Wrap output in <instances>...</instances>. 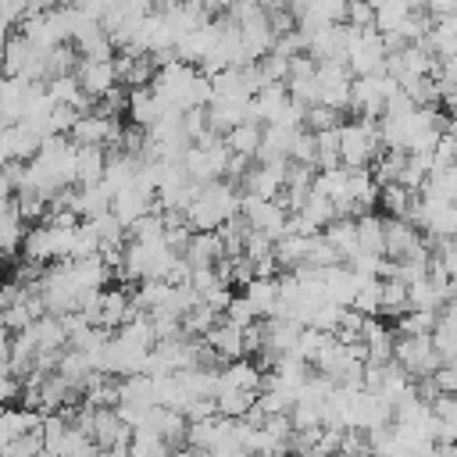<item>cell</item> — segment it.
Returning <instances> with one entry per match:
<instances>
[{"label": "cell", "instance_id": "obj_1", "mask_svg": "<svg viewBox=\"0 0 457 457\" xmlns=\"http://www.w3.org/2000/svg\"><path fill=\"white\" fill-rule=\"evenodd\" d=\"M382 154V136L378 121L371 118H353L339 125V157L346 168H371V161Z\"/></svg>", "mask_w": 457, "mask_h": 457}, {"label": "cell", "instance_id": "obj_2", "mask_svg": "<svg viewBox=\"0 0 457 457\" xmlns=\"http://www.w3.org/2000/svg\"><path fill=\"white\" fill-rule=\"evenodd\" d=\"M393 361H396L411 378H425V375H432V371L443 364V357H439V350H436V343H432V332L400 336L396 346H393Z\"/></svg>", "mask_w": 457, "mask_h": 457}, {"label": "cell", "instance_id": "obj_3", "mask_svg": "<svg viewBox=\"0 0 457 457\" xmlns=\"http://www.w3.org/2000/svg\"><path fill=\"white\" fill-rule=\"evenodd\" d=\"M228 157H232V150H228L225 139L207 143V146L204 143H189V150L182 154V168H186V175L193 182H211V179H225Z\"/></svg>", "mask_w": 457, "mask_h": 457}, {"label": "cell", "instance_id": "obj_4", "mask_svg": "<svg viewBox=\"0 0 457 457\" xmlns=\"http://www.w3.org/2000/svg\"><path fill=\"white\" fill-rule=\"evenodd\" d=\"M350 86L353 71L346 61H318V104L350 111Z\"/></svg>", "mask_w": 457, "mask_h": 457}, {"label": "cell", "instance_id": "obj_5", "mask_svg": "<svg viewBox=\"0 0 457 457\" xmlns=\"http://www.w3.org/2000/svg\"><path fill=\"white\" fill-rule=\"evenodd\" d=\"M239 36H243V50H246L250 61H261L275 46V39H278V32L271 25V14L264 7H257V11L239 18Z\"/></svg>", "mask_w": 457, "mask_h": 457}, {"label": "cell", "instance_id": "obj_6", "mask_svg": "<svg viewBox=\"0 0 457 457\" xmlns=\"http://www.w3.org/2000/svg\"><path fill=\"white\" fill-rule=\"evenodd\" d=\"M118 132H121V125L107 114V111H96V107H89V111H82L79 114V121L71 125V139L75 143H93V146H114L118 143Z\"/></svg>", "mask_w": 457, "mask_h": 457}, {"label": "cell", "instance_id": "obj_7", "mask_svg": "<svg viewBox=\"0 0 457 457\" xmlns=\"http://www.w3.org/2000/svg\"><path fill=\"white\" fill-rule=\"evenodd\" d=\"M93 439H96V446H100V450L129 453L132 425L118 414V407H96V414H93Z\"/></svg>", "mask_w": 457, "mask_h": 457}, {"label": "cell", "instance_id": "obj_8", "mask_svg": "<svg viewBox=\"0 0 457 457\" xmlns=\"http://www.w3.org/2000/svg\"><path fill=\"white\" fill-rule=\"evenodd\" d=\"M421 250H428V239L418 232V225L411 218H389L386 214V257L400 261V257H411Z\"/></svg>", "mask_w": 457, "mask_h": 457}, {"label": "cell", "instance_id": "obj_9", "mask_svg": "<svg viewBox=\"0 0 457 457\" xmlns=\"http://www.w3.org/2000/svg\"><path fill=\"white\" fill-rule=\"evenodd\" d=\"M75 75H79V82H82V89L93 96V100H100L104 93H111L114 86H118V68H114V57H79V64H75Z\"/></svg>", "mask_w": 457, "mask_h": 457}, {"label": "cell", "instance_id": "obj_10", "mask_svg": "<svg viewBox=\"0 0 457 457\" xmlns=\"http://www.w3.org/2000/svg\"><path fill=\"white\" fill-rule=\"evenodd\" d=\"M125 111H129V118H132L136 125L150 129L168 107L157 100V93H154L150 86H132V89H129V104H125Z\"/></svg>", "mask_w": 457, "mask_h": 457}, {"label": "cell", "instance_id": "obj_11", "mask_svg": "<svg viewBox=\"0 0 457 457\" xmlns=\"http://www.w3.org/2000/svg\"><path fill=\"white\" fill-rule=\"evenodd\" d=\"M150 207H154V193L139 189L136 182H132V186H125V189H118V193H114V200H111V211L125 221V228H129L136 218H143Z\"/></svg>", "mask_w": 457, "mask_h": 457}, {"label": "cell", "instance_id": "obj_12", "mask_svg": "<svg viewBox=\"0 0 457 457\" xmlns=\"http://www.w3.org/2000/svg\"><path fill=\"white\" fill-rule=\"evenodd\" d=\"M204 339H207V346H211L221 361H232V357H243V353H246V350H243V328L232 325V321H225V318H221L218 325H211Z\"/></svg>", "mask_w": 457, "mask_h": 457}, {"label": "cell", "instance_id": "obj_13", "mask_svg": "<svg viewBox=\"0 0 457 457\" xmlns=\"http://www.w3.org/2000/svg\"><path fill=\"white\" fill-rule=\"evenodd\" d=\"M29 89H32V79H25V75H0V114L18 121L21 111H25Z\"/></svg>", "mask_w": 457, "mask_h": 457}, {"label": "cell", "instance_id": "obj_14", "mask_svg": "<svg viewBox=\"0 0 457 457\" xmlns=\"http://www.w3.org/2000/svg\"><path fill=\"white\" fill-rule=\"evenodd\" d=\"M321 236L339 250V257L343 261H350L361 246H357V218H346V214H336L325 228H321Z\"/></svg>", "mask_w": 457, "mask_h": 457}, {"label": "cell", "instance_id": "obj_15", "mask_svg": "<svg viewBox=\"0 0 457 457\" xmlns=\"http://www.w3.org/2000/svg\"><path fill=\"white\" fill-rule=\"evenodd\" d=\"M243 296L257 307L261 318H268L278 303V275H253L250 282H243Z\"/></svg>", "mask_w": 457, "mask_h": 457}, {"label": "cell", "instance_id": "obj_16", "mask_svg": "<svg viewBox=\"0 0 457 457\" xmlns=\"http://www.w3.org/2000/svg\"><path fill=\"white\" fill-rule=\"evenodd\" d=\"M104 164H107V150L93 146V143H79V161H75V186H89L104 179Z\"/></svg>", "mask_w": 457, "mask_h": 457}, {"label": "cell", "instance_id": "obj_17", "mask_svg": "<svg viewBox=\"0 0 457 457\" xmlns=\"http://www.w3.org/2000/svg\"><path fill=\"white\" fill-rule=\"evenodd\" d=\"M357 246L364 253H386V218L371 211L357 214Z\"/></svg>", "mask_w": 457, "mask_h": 457}, {"label": "cell", "instance_id": "obj_18", "mask_svg": "<svg viewBox=\"0 0 457 457\" xmlns=\"http://www.w3.org/2000/svg\"><path fill=\"white\" fill-rule=\"evenodd\" d=\"M214 400H218V414H225V418H246L253 411V403H257V393L253 389H236V386H218Z\"/></svg>", "mask_w": 457, "mask_h": 457}, {"label": "cell", "instance_id": "obj_19", "mask_svg": "<svg viewBox=\"0 0 457 457\" xmlns=\"http://www.w3.org/2000/svg\"><path fill=\"white\" fill-rule=\"evenodd\" d=\"M261 136H264V125L246 118V121H239V125H232V129L225 132V143H228L232 154H250V157H257Z\"/></svg>", "mask_w": 457, "mask_h": 457}, {"label": "cell", "instance_id": "obj_20", "mask_svg": "<svg viewBox=\"0 0 457 457\" xmlns=\"http://www.w3.org/2000/svg\"><path fill=\"white\" fill-rule=\"evenodd\" d=\"M182 253H186L193 264H218V257H225L221 239H218V228H211V232H193Z\"/></svg>", "mask_w": 457, "mask_h": 457}, {"label": "cell", "instance_id": "obj_21", "mask_svg": "<svg viewBox=\"0 0 457 457\" xmlns=\"http://www.w3.org/2000/svg\"><path fill=\"white\" fill-rule=\"evenodd\" d=\"M407 307H411V303H407V282L396 278V275H386V278H382V307H378V314H389V318L396 321Z\"/></svg>", "mask_w": 457, "mask_h": 457}, {"label": "cell", "instance_id": "obj_22", "mask_svg": "<svg viewBox=\"0 0 457 457\" xmlns=\"http://www.w3.org/2000/svg\"><path fill=\"white\" fill-rule=\"evenodd\" d=\"M411 200H414V189H407L403 182H386V186L378 189V204H382V211H386L389 218H407Z\"/></svg>", "mask_w": 457, "mask_h": 457}, {"label": "cell", "instance_id": "obj_23", "mask_svg": "<svg viewBox=\"0 0 457 457\" xmlns=\"http://www.w3.org/2000/svg\"><path fill=\"white\" fill-rule=\"evenodd\" d=\"M50 196H43V193H36V189H18L14 193V207H18V214L25 218V221H39L43 214H46V204Z\"/></svg>", "mask_w": 457, "mask_h": 457}, {"label": "cell", "instance_id": "obj_24", "mask_svg": "<svg viewBox=\"0 0 457 457\" xmlns=\"http://www.w3.org/2000/svg\"><path fill=\"white\" fill-rule=\"evenodd\" d=\"M261 314H257V307L239 293V296H232V303L225 307V321H232V325H239V328H246V325H253Z\"/></svg>", "mask_w": 457, "mask_h": 457}, {"label": "cell", "instance_id": "obj_25", "mask_svg": "<svg viewBox=\"0 0 457 457\" xmlns=\"http://www.w3.org/2000/svg\"><path fill=\"white\" fill-rule=\"evenodd\" d=\"M289 161H300V164H314V132L303 125L293 139V150H289Z\"/></svg>", "mask_w": 457, "mask_h": 457}, {"label": "cell", "instance_id": "obj_26", "mask_svg": "<svg viewBox=\"0 0 457 457\" xmlns=\"http://www.w3.org/2000/svg\"><path fill=\"white\" fill-rule=\"evenodd\" d=\"M346 21L357 29H375V7L368 0H346Z\"/></svg>", "mask_w": 457, "mask_h": 457}, {"label": "cell", "instance_id": "obj_27", "mask_svg": "<svg viewBox=\"0 0 457 457\" xmlns=\"http://www.w3.org/2000/svg\"><path fill=\"white\" fill-rule=\"evenodd\" d=\"M432 386H436V393H457V364L453 361H443L432 371Z\"/></svg>", "mask_w": 457, "mask_h": 457}, {"label": "cell", "instance_id": "obj_28", "mask_svg": "<svg viewBox=\"0 0 457 457\" xmlns=\"http://www.w3.org/2000/svg\"><path fill=\"white\" fill-rule=\"evenodd\" d=\"M25 14H29V0H0V18L21 21Z\"/></svg>", "mask_w": 457, "mask_h": 457}, {"label": "cell", "instance_id": "obj_29", "mask_svg": "<svg viewBox=\"0 0 457 457\" xmlns=\"http://www.w3.org/2000/svg\"><path fill=\"white\" fill-rule=\"evenodd\" d=\"M14 193H18V186H14L11 171H7V168H0V200H11Z\"/></svg>", "mask_w": 457, "mask_h": 457}, {"label": "cell", "instance_id": "obj_30", "mask_svg": "<svg viewBox=\"0 0 457 457\" xmlns=\"http://www.w3.org/2000/svg\"><path fill=\"white\" fill-rule=\"evenodd\" d=\"M7 161H14V150H11V136H7V129H4V132H0V168H4Z\"/></svg>", "mask_w": 457, "mask_h": 457}, {"label": "cell", "instance_id": "obj_31", "mask_svg": "<svg viewBox=\"0 0 457 457\" xmlns=\"http://www.w3.org/2000/svg\"><path fill=\"white\" fill-rule=\"evenodd\" d=\"M11 353V328L0 321V357H7Z\"/></svg>", "mask_w": 457, "mask_h": 457}, {"label": "cell", "instance_id": "obj_32", "mask_svg": "<svg viewBox=\"0 0 457 457\" xmlns=\"http://www.w3.org/2000/svg\"><path fill=\"white\" fill-rule=\"evenodd\" d=\"M7 25H11V21L0 18V54H4V43H7Z\"/></svg>", "mask_w": 457, "mask_h": 457}]
</instances>
